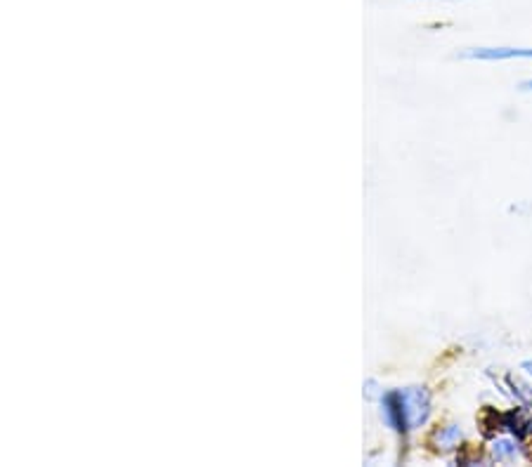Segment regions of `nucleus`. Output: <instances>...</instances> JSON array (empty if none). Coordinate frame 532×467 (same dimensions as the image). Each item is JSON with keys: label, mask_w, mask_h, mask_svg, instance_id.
Here are the masks:
<instances>
[{"label": "nucleus", "mask_w": 532, "mask_h": 467, "mask_svg": "<svg viewBox=\"0 0 532 467\" xmlns=\"http://www.w3.org/2000/svg\"><path fill=\"white\" fill-rule=\"evenodd\" d=\"M383 411L390 427L398 432L417 430L431 415V394L426 387H407L383 394Z\"/></svg>", "instance_id": "nucleus-1"}, {"label": "nucleus", "mask_w": 532, "mask_h": 467, "mask_svg": "<svg viewBox=\"0 0 532 467\" xmlns=\"http://www.w3.org/2000/svg\"><path fill=\"white\" fill-rule=\"evenodd\" d=\"M461 60L504 62V60H532V48H471L461 53Z\"/></svg>", "instance_id": "nucleus-2"}, {"label": "nucleus", "mask_w": 532, "mask_h": 467, "mask_svg": "<svg viewBox=\"0 0 532 467\" xmlns=\"http://www.w3.org/2000/svg\"><path fill=\"white\" fill-rule=\"evenodd\" d=\"M502 427L511 432L516 439H526L532 432V420L527 418L520 408H516V411H511V413L502 415Z\"/></svg>", "instance_id": "nucleus-3"}, {"label": "nucleus", "mask_w": 532, "mask_h": 467, "mask_svg": "<svg viewBox=\"0 0 532 467\" xmlns=\"http://www.w3.org/2000/svg\"><path fill=\"white\" fill-rule=\"evenodd\" d=\"M502 384H504V390L508 392V396H514L520 406L532 408V387L530 384L520 383V380L514 378V375H507Z\"/></svg>", "instance_id": "nucleus-4"}, {"label": "nucleus", "mask_w": 532, "mask_h": 467, "mask_svg": "<svg viewBox=\"0 0 532 467\" xmlns=\"http://www.w3.org/2000/svg\"><path fill=\"white\" fill-rule=\"evenodd\" d=\"M492 455H495L499 462H511L518 458V446H516L514 439H497L492 443Z\"/></svg>", "instance_id": "nucleus-5"}, {"label": "nucleus", "mask_w": 532, "mask_h": 467, "mask_svg": "<svg viewBox=\"0 0 532 467\" xmlns=\"http://www.w3.org/2000/svg\"><path fill=\"white\" fill-rule=\"evenodd\" d=\"M436 439H438V446H440V449H455L457 443L461 442V430L457 425H448L438 432Z\"/></svg>", "instance_id": "nucleus-6"}, {"label": "nucleus", "mask_w": 532, "mask_h": 467, "mask_svg": "<svg viewBox=\"0 0 532 467\" xmlns=\"http://www.w3.org/2000/svg\"><path fill=\"white\" fill-rule=\"evenodd\" d=\"M520 90H523V92H532V78L530 81H523V83H520Z\"/></svg>", "instance_id": "nucleus-7"}, {"label": "nucleus", "mask_w": 532, "mask_h": 467, "mask_svg": "<svg viewBox=\"0 0 532 467\" xmlns=\"http://www.w3.org/2000/svg\"><path fill=\"white\" fill-rule=\"evenodd\" d=\"M520 368H523V371H526L527 375L532 378V361H523V366H520Z\"/></svg>", "instance_id": "nucleus-8"}]
</instances>
